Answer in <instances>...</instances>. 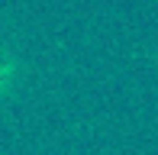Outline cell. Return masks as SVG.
I'll list each match as a JSON object with an SVG mask.
<instances>
[{"label": "cell", "mask_w": 158, "mask_h": 155, "mask_svg": "<svg viewBox=\"0 0 158 155\" xmlns=\"http://www.w3.org/2000/svg\"><path fill=\"white\" fill-rule=\"evenodd\" d=\"M19 74H23V68H19L16 52H13L10 45H3V42H0V103L10 100V97L16 94Z\"/></svg>", "instance_id": "1"}]
</instances>
